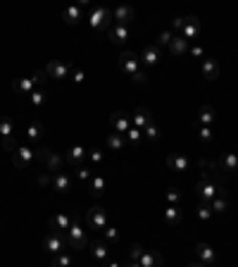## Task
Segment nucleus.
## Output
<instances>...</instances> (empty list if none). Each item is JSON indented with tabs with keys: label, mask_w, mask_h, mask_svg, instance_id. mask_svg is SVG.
I'll list each match as a JSON object with an SVG mask.
<instances>
[{
	"label": "nucleus",
	"mask_w": 238,
	"mask_h": 267,
	"mask_svg": "<svg viewBox=\"0 0 238 267\" xmlns=\"http://www.w3.org/2000/svg\"><path fill=\"white\" fill-rule=\"evenodd\" d=\"M62 236H64L67 248H72V251H89V236H86V232L76 222H72V227Z\"/></svg>",
	"instance_id": "1"
},
{
	"label": "nucleus",
	"mask_w": 238,
	"mask_h": 267,
	"mask_svg": "<svg viewBox=\"0 0 238 267\" xmlns=\"http://www.w3.org/2000/svg\"><path fill=\"white\" fill-rule=\"evenodd\" d=\"M34 153H36V160H41L43 162V170L46 172H50V174L62 172V158L57 155V153L50 151L48 146H36Z\"/></svg>",
	"instance_id": "2"
},
{
	"label": "nucleus",
	"mask_w": 238,
	"mask_h": 267,
	"mask_svg": "<svg viewBox=\"0 0 238 267\" xmlns=\"http://www.w3.org/2000/svg\"><path fill=\"white\" fill-rule=\"evenodd\" d=\"M14 134H17L14 119H12V117H7V115H3V117H0V136H3V146H5V151H10V153L17 151Z\"/></svg>",
	"instance_id": "3"
},
{
	"label": "nucleus",
	"mask_w": 238,
	"mask_h": 267,
	"mask_svg": "<svg viewBox=\"0 0 238 267\" xmlns=\"http://www.w3.org/2000/svg\"><path fill=\"white\" fill-rule=\"evenodd\" d=\"M217 193H219V186L212 179L200 177L196 181V196L200 198V203H212V200L217 198Z\"/></svg>",
	"instance_id": "4"
},
{
	"label": "nucleus",
	"mask_w": 238,
	"mask_h": 267,
	"mask_svg": "<svg viewBox=\"0 0 238 267\" xmlns=\"http://www.w3.org/2000/svg\"><path fill=\"white\" fill-rule=\"evenodd\" d=\"M43 251L48 255H57V253H64L67 251V243H64V236L57 232H50L46 234V239H43Z\"/></svg>",
	"instance_id": "5"
},
{
	"label": "nucleus",
	"mask_w": 238,
	"mask_h": 267,
	"mask_svg": "<svg viewBox=\"0 0 238 267\" xmlns=\"http://www.w3.org/2000/svg\"><path fill=\"white\" fill-rule=\"evenodd\" d=\"M110 19H112V12L105 10V7H95L91 10V17H89V24L93 31H102V29L110 27Z\"/></svg>",
	"instance_id": "6"
},
{
	"label": "nucleus",
	"mask_w": 238,
	"mask_h": 267,
	"mask_svg": "<svg viewBox=\"0 0 238 267\" xmlns=\"http://www.w3.org/2000/svg\"><path fill=\"white\" fill-rule=\"evenodd\" d=\"M34 160H36V153L31 151V148H27V146H19V148L12 153V165L17 170H29V167L34 165Z\"/></svg>",
	"instance_id": "7"
},
{
	"label": "nucleus",
	"mask_w": 238,
	"mask_h": 267,
	"mask_svg": "<svg viewBox=\"0 0 238 267\" xmlns=\"http://www.w3.org/2000/svg\"><path fill=\"white\" fill-rule=\"evenodd\" d=\"M110 127L115 129V134H122L124 136V134L134 127V124H131V115H126L124 110H117V112L110 115Z\"/></svg>",
	"instance_id": "8"
},
{
	"label": "nucleus",
	"mask_w": 238,
	"mask_h": 267,
	"mask_svg": "<svg viewBox=\"0 0 238 267\" xmlns=\"http://www.w3.org/2000/svg\"><path fill=\"white\" fill-rule=\"evenodd\" d=\"M119 69H122L124 74L134 76L136 72H141V60H138V55H134L131 50H124L119 55Z\"/></svg>",
	"instance_id": "9"
},
{
	"label": "nucleus",
	"mask_w": 238,
	"mask_h": 267,
	"mask_svg": "<svg viewBox=\"0 0 238 267\" xmlns=\"http://www.w3.org/2000/svg\"><path fill=\"white\" fill-rule=\"evenodd\" d=\"M48 76L50 79H67L69 74H72V65L64 60H50L48 62V67H46Z\"/></svg>",
	"instance_id": "10"
},
{
	"label": "nucleus",
	"mask_w": 238,
	"mask_h": 267,
	"mask_svg": "<svg viewBox=\"0 0 238 267\" xmlns=\"http://www.w3.org/2000/svg\"><path fill=\"white\" fill-rule=\"evenodd\" d=\"M86 219H89V224L93 227V229H100V232L110 224V222H107V210H105V208H100V206L91 208L89 215H86Z\"/></svg>",
	"instance_id": "11"
},
{
	"label": "nucleus",
	"mask_w": 238,
	"mask_h": 267,
	"mask_svg": "<svg viewBox=\"0 0 238 267\" xmlns=\"http://www.w3.org/2000/svg\"><path fill=\"white\" fill-rule=\"evenodd\" d=\"M72 186H74V179H72V174L69 172H55L53 174V191L57 193H69L72 191Z\"/></svg>",
	"instance_id": "12"
},
{
	"label": "nucleus",
	"mask_w": 238,
	"mask_h": 267,
	"mask_svg": "<svg viewBox=\"0 0 238 267\" xmlns=\"http://www.w3.org/2000/svg\"><path fill=\"white\" fill-rule=\"evenodd\" d=\"M196 255L205 267H214V262H217V253L210 243H196Z\"/></svg>",
	"instance_id": "13"
},
{
	"label": "nucleus",
	"mask_w": 238,
	"mask_h": 267,
	"mask_svg": "<svg viewBox=\"0 0 238 267\" xmlns=\"http://www.w3.org/2000/svg\"><path fill=\"white\" fill-rule=\"evenodd\" d=\"M150 122H153V112H150V110L145 108V105H138V108L134 110V115H131V124H134L136 129L143 131Z\"/></svg>",
	"instance_id": "14"
},
{
	"label": "nucleus",
	"mask_w": 238,
	"mask_h": 267,
	"mask_svg": "<svg viewBox=\"0 0 238 267\" xmlns=\"http://www.w3.org/2000/svg\"><path fill=\"white\" fill-rule=\"evenodd\" d=\"M89 160V151L83 148V146H72L67 151V155H64V162L72 165V167H79V165H83Z\"/></svg>",
	"instance_id": "15"
},
{
	"label": "nucleus",
	"mask_w": 238,
	"mask_h": 267,
	"mask_svg": "<svg viewBox=\"0 0 238 267\" xmlns=\"http://www.w3.org/2000/svg\"><path fill=\"white\" fill-rule=\"evenodd\" d=\"M89 253H91V258H93L95 262H100V265L110 260V246L105 241H93V243H89Z\"/></svg>",
	"instance_id": "16"
},
{
	"label": "nucleus",
	"mask_w": 238,
	"mask_h": 267,
	"mask_svg": "<svg viewBox=\"0 0 238 267\" xmlns=\"http://www.w3.org/2000/svg\"><path fill=\"white\" fill-rule=\"evenodd\" d=\"M112 17L117 19V24H119V27H129L131 22L136 19V10H134L131 5H119L115 12H112Z\"/></svg>",
	"instance_id": "17"
},
{
	"label": "nucleus",
	"mask_w": 238,
	"mask_h": 267,
	"mask_svg": "<svg viewBox=\"0 0 238 267\" xmlns=\"http://www.w3.org/2000/svg\"><path fill=\"white\" fill-rule=\"evenodd\" d=\"M160 57H162V53H160L157 46H145V48L141 50V55H138L141 65H145V67H155L157 62H160Z\"/></svg>",
	"instance_id": "18"
},
{
	"label": "nucleus",
	"mask_w": 238,
	"mask_h": 267,
	"mask_svg": "<svg viewBox=\"0 0 238 267\" xmlns=\"http://www.w3.org/2000/svg\"><path fill=\"white\" fill-rule=\"evenodd\" d=\"M72 222H74V217L72 215H64V213H57L50 217V232H57V234H64L72 227Z\"/></svg>",
	"instance_id": "19"
},
{
	"label": "nucleus",
	"mask_w": 238,
	"mask_h": 267,
	"mask_svg": "<svg viewBox=\"0 0 238 267\" xmlns=\"http://www.w3.org/2000/svg\"><path fill=\"white\" fill-rule=\"evenodd\" d=\"M200 74H203L205 81H217V79H219V65H217V60L205 57L203 65H200Z\"/></svg>",
	"instance_id": "20"
},
{
	"label": "nucleus",
	"mask_w": 238,
	"mask_h": 267,
	"mask_svg": "<svg viewBox=\"0 0 238 267\" xmlns=\"http://www.w3.org/2000/svg\"><path fill=\"white\" fill-rule=\"evenodd\" d=\"M214 119H217V110L212 108V105H203V108L198 110V115H196L198 127H212Z\"/></svg>",
	"instance_id": "21"
},
{
	"label": "nucleus",
	"mask_w": 238,
	"mask_h": 267,
	"mask_svg": "<svg viewBox=\"0 0 238 267\" xmlns=\"http://www.w3.org/2000/svg\"><path fill=\"white\" fill-rule=\"evenodd\" d=\"M83 10H89V3H76V5H69L62 14V19L67 22V24H76V22L83 17Z\"/></svg>",
	"instance_id": "22"
},
{
	"label": "nucleus",
	"mask_w": 238,
	"mask_h": 267,
	"mask_svg": "<svg viewBox=\"0 0 238 267\" xmlns=\"http://www.w3.org/2000/svg\"><path fill=\"white\" fill-rule=\"evenodd\" d=\"M107 38H110V43H115V46H124V43L131 38V29L117 24L115 29H110L107 31Z\"/></svg>",
	"instance_id": "23"
},
{
	"label": "nucleus",
	"mask_w": 238,
	"mask_h": 267,
	"mask_svg": "<svg viewBox=\"0 0 238 267\" xmlns=\"http://www.w3.org/2000/svg\"><path fill=\"white\" fill-rule=\"evenodd\" d=\"M167 165H169V170H174V172H188L193 162H190V158L181 155V153H171L169 158H167Z\"/></svg>",
	"instance_id": "24"
},
{
	"label": "nucleus",
	"mask_w": 238,
	"mask_h": 267,
	"mask_svg": "<svg viewBox=\"0 0 238 267\" xmlns=\"http://www.w3.org/2000/svg\"><path fill=\"white\" fill-rule=\"evenodd\" d=\"M214 165L222 172H238V155L236 153H224L219 160H214Z\"/></svg>",
	"instance_id": "25"
},
{
	"label": "nucleus",
	"mask_w": 238,
	"mask_h": 267,
	"mask_svg": "<svg viewBox=\"0 0 238 267\" xmlns=\"http://www.w3.org/2000/svg\"><path fill=\"white\" fill-rule=\"evenodd\" d=\"M162 219L167 227H177L181 224V219H184V213L179 210V206H167L162 210Z\"/></svg>",
	"instance_id": "26"
},
{
	"label": "nucleus",
	"mask_w": 238,
	"mask_h": 267,
	"mask_svg": "<svg viewBox=\"0 0 238 267\" xmlns=\"http://www.w3.org/2000/svg\"><path fill=\"white\" fill-rule=\"evenodd\" d=\"M86 189H89V193L93 198H100L102 193H105V189H107V181H105V177H100V174H93V179L86 184Z\"/></svg>",
	"instance_id": "27"
},
{
	"label": "nucleus",
	"mask_w": 238,
	"mask_h": 267,
	"mask_svg": "<svg viewBox=\"0 0 238 267\" xmlns=\"http://www.w3.org/2000/svg\"><path fill=\"white\" fill-rule=\"evenodd\" d=\"M198 34H200V19H198V17H186L181 36H184L186 41H190V38H198Z\"/></svg>",
	"instance_id": "28"
},
{
	"label": "nucleus",
	"mask_w": 238,
	"mask_h": 267,
	"mask_svg": "<svg viewBox=\"0 0 238 267\" xmlns=\"http://www.w3.org/2000/svg\"><path fill=\"white\" fill-rule=\"evenodd\" d=\"M138 262H141V267H162L164 258H162V253H157V251H145Z\"/></svg>",
	"instance_id": "29"
},
{
	"label": "nucleus",
	"mask_w": 238,
	"mask_h": 267,
	"mask_svg": "<svg viewBox=\"0 0 238 267\" xmlns=\"http://www.w3.org/2000/svg\"><path fill=\"white\" fill-rule=\"evenodd\" d=\"M34 81H31V76L29 79H17V81L12 84V91L17 93V96H31L34 93Z\"/></svg>",
	"instance_id": "30"
},
{
	"label": "nucleus",
	"mask_w": 238,
	"mask_h": 267,
	"mask_svg": "<svg viewBox=\"0 0 238 267\" xmlns=\"http://www.w3.org/2000/svg\"><path fill=\"white\" fill-rule=\"evenodd\" d=\"M190 50L188 41H186L184 36H174V41L169 43V53L171 55H177V57H181V55H186Z\"/></svg>",
	"instance_id": "31"
},
{
	"label": "nucleus",
	"mask_w": 238,
	"mask_h": 267,
	"mask_svg": "<svg viewBox=\"0 0 238 267\" xmlns=\"http://www.w3.org/2000/svg\"><path fill=\"white\" fill-rule=\"evenodd\" d=\"M212 206V213H217V215H224V213H229V196H217V198L210 203Z\"/></svg>",
	"instance_id": "32"
},
{
	"label": "nucleus",
	"mask_w": 238,
	"mask_h": 267,
	"mask_svg": "<svg viewBox=\"0 0 238 267\" xmlns=\"http://www.w3.org/2000/svg\"><path fill=\"white\" fill-rule=\"evenodd\" d=\"M124 138H126V143L129 146H134V148H138V146L143 143V131L141 129H136V127H131L129 131H126V134H124Z\"/></svg>",
	"instance_id": "33"
},
{
	"label": "nucleus",
	"mask_w": 238,
	"mask_h": 267,
	"mask_svg": "<svg viewBox=\"0 0 238 267\" xmlns=\"http://www.w3.org/2000/svg\"><path fill=\"white\" fill-rule=\"evenodd\" d=\"M196 127V136L200 138V143L210 146L212 141H214V134H212V127H198V124H193Z\"/></svg>",
	"instance_id": "34"
},
{
	"label": "nucleus",
	"mask_w": 238,
	"mask_h": 267,
	"mask_svg": "<svg viewBox=\"0 0 238 267\" xmlns=\"http://www.w3.org/2000/svg\"><path fill=\"white\" fill-rule=\"evenodd\" d=\"M24 134H27V138L29 141H41V134H43V124L41 122H31L27 127V129H24Z\"/></svg>",
	"instance_id": "35"
},
{
	"label": "nucleus",
	"mask_w": 238,
	"mask_h": 267,
	"mask_svg": "<svg viewBox=\"0 0 238 267\" xmlns=\"http://www.w3.org/2000/svg\"><path fill=\"white\" fill-rule=\"evenodd\" d=\"M107 148L110 151H124L126 148V138L122 134H110L107 136Z\"/></svg>",
	"instance_id": "36"
},
{
	"label": "nucleus",
	"mask_w": 238,
	"mask_h": 267,
	"mask_svg": "<svg viewBox=\"0 0 238 267\" xmlns=\"http://www.w3.org/2000/svg\"><path fill=\"white\" fill-rule=\"evenodd\" d=\"M74 177H76V181L89 184L91 179H93V170H91V167H86V165H79V167H74Z\"/></svg>",
	"instance_id": "37"
},
{
	"label": "nucleus",
	"mask_w": 238,
	"mask_h": 267,
	"mask_svg": "<svg viewBox=\"0 0 238 267\" xmlns=\"http://www.w3.org/2000/svg\"><path fill=\"white\" fill-rule=\"evenodd\" d=\"M50 265L53 267H72L74 265V258L64 251V253H57V255H53V260H50Z\"/></svg>",
	"instance_id": "38"
},
{
	"label": "nucleus",
	"mask_w": 238,
	"mask_h": 267,
	"mask_svg": "<svg viewBox=\"0 0 238 267\" xmlns=\"http://www.w3.org/2000/svg\"><path fill=\"white\" fill-rule=\"evenodd\" d=\"M29 100H31V108L38 110V108H43V105H46L48 96H46V91H43V89H34V93L29 96Z\"/></svg>",
	"instance_id": "39"
},
{
	"label": "nucleus",
	"mask_w": 238,
	"mask_h": 267,
	"mask_svg": "<svg viewBox=\"0 0 238 267\" xmlns=\"http://www.w3.org/2000/svg\"><path fill=\"white\" fill-rule=\"evenodd\" d=\"M196 215H198V219H200L203 224H207L214 213H212V206H210V203H200V206H198V210H196Z\"/></svg>",
	"instance_id": "40"
},
{
	"label": "nucleus",
	"mask_w": 238,
	"mask_h": 267,
	"mask_svg": "<svg viewBox=\"0 0 238 267\" xmlns=\"http://www.w3.org/2000/svg\"><path fill=\"white\" fill-rule=\"evenodd\" d=\"M102 234H105V243H107V246H112V243H117V241H119V232H117V227H112V224L105 227V229H102Z\"/></svg>",
	"instance_id": "41"
},
{
	"label": "nucleus",
	"mask_w": 238,
	"mask_h": 267,
	"mask_svg": "<svg viewBox=\"0 0 238 267\" xmlns=\"http://www.w3.org/2000/svg\"><path fill=\"white\" fill-rule=\"evenodd\" d=\"M143 136L148 138V141H160V127L155 122H150L145 129H143Z\"/></svg>",
	"instance_id": "42"
},
{
	"label": "nucleus",
	"mask_w": 238,
	"mask_h": 267,
	"mask_svg": "<svg viewBox=\"0 0 238 267\" xmlns=\"http://www.w3.org/2000/svg\"><path fill=\"white\" fill-rule=\"evenodd\" d=\"M174 36H177V34H174L171 29H164L162 34L157 36V43H155V46H157V48H160V46H167V48H169V43L174 41Z\"/></svg>",
	"instance_id": "43"
},
{
	"label": "nucleus",
	"mask_w": 238,
	"mask_h": 267,
	"mask_svg": "<svg viewBox=\"0 0 238 267\" xmlns=\"http://www.w3.org/2000/svg\"><path fill=\"white\" fill-rule=\"evenodd\" d=\"M143 253H145V248L141 246V243H131V248H129V260L131 262H138L143 258Z\"/></svg>",
	"instance_id": "44"
},
{
	"label": "nucleus",
	"mask_w": 238,
	"mask_h": 267,
	"mask_svg": "<svg viewBox=\"0 0 238 267\" xmlns=\"http://www.w3.org/2000/svg\"><path fill=\"white\" fill-rule=\"evenodd\" d=\"M46 79H50L46 69H36V72H34V76H31V81H34V86H36V89H43V84H46Z\"/></svg>",
	"instance_id": "45"
},
{
	"label": "nucleus",
	"mask_w": 238,
	"mask_h": 267,
	"mask_svg": "<svg viewBox=\"0 0 238 267\" xmlns=\"http://www.w3.org/2000/svg\"><path fill=\"white\" fill-rule=\"evenodd\" d=\"M36 184L38 186H53V174L46 170H41L38 174H36Z\"/></svg>",
	"instance_id": "46"
},
{
	"label": "nucleus",
	"mask_w": 238,
	"mask_h": 267,
	"mask_svg": "<svg viewBox=\"0 0 238 267\" xmlns=\"http://www.w3.org/2000/svg\"><path fill=\"white\" fill-rule=\"evenodd\" d=\"M167 200H169V206H179V200H181V191H179L177 186H169V189H167Z\"/></svg>",
	"instance_id": "47"
},
{
	"label": "nucleus",
	"mask_w": 238,
	"mask_h": 267,
	"mask_svg": "<svg viewBox=\"0 0 238 267\" xmlns=\"http://www.w3.org/2000/svg\"><path fill=\"white\" fill-rule=\"evenodd\" d=\"M89 160H91V165H100L102 160H105V153H102L100 148H91V151H89Z\"/></svg>",
	"instance_id": "48"
},
{
	"label": "nucleus",
	"mask_w": 238,
	"mask_h": 267,
	"mask_svg": "<svg viewBox=\"0 0 238 267\" xmlns=\"http://www.w3.org/2000/svg\"><path fill=\"white\" fill-rule=\"evenodd\" d=\"M184 24H186V17H174V19H171V31H174L177 36H181Z\"/></svg>",
	"instance_id": "49"
},
{
	"label": "nucleus",
	"mask_w": 238,
	"mask_h": 267,
	"mask_svg": "<svg viewBox=\"0 0 238 267\" xmlns=\"http://www.w3.org/2000/svg\"><path fill=\"white\" fill-rule=\"evenodd\" d=\"M131 81H134V84H145V81H148V72H145V69L136 72V74L131 76Z\"/></svg>",
	"instance_id": "50"
},
{
	"label": "nucleus",
	"mask_w": 238,
	"mask_h": 267,
	"mask_svg": "<svg viewBox=\"0 0 238 267\" xmlns=\"http://www.w3.org/2000/svg\"><path fill=\"white\" fill-rule=\"evenodd\" d=\"M69 76H72V81H74V84H81L83 79H86L83 69H72V74H69Z\"/></svg>",
	"instance_id": "51"
},
{
	"label": "nucleus",
	"mask_w": 238,
	"mask_h": 267,
	"mask_svg": "<svg viewBox=\"0 0 238 267\" xmlns=\"http://www.w3.org/2000/svg\"><path fill=\"white\" fill-rule=\"evenodd\" d=\"M188 53H190V55H193V57H205V50H203V48H200V46H193V48H190V50H188Z\"/></svg>",
	"instance_id": "52"
},
{
	"label": "nucleus",
	"mask_w": 238,
	"mask_h": 267,
	"mask_svg": "<svg viewBox=\"0 0 238 267\" xmlns=\"http://www.w3.org/2000/svg\"><path fill=\"white\" fill-rule=\"evenodd\" d=\"M102 267H122V262H112V260H107V262H102Z\"/></svg>",
	"instance_id": "53"
},
{
	"label": "nucleus",
	"mask_w": 238,
	"mask_h": 267,
	"mask_svg": "<svg viewBox=\"0 0 238 267\" xmlns=\"http://www.w3.org/2000/svg\"><path fill=\"white\" fill-rule=\"evenodd\" d=\"M122 267H141V262H131V260H126V262H122Z\"/></svg>",
	"instance_id": "54"
},
{
	"label": "nucleus",
	"mask_w": 238,
	"mask_h": 267,
	"mask_svg": "<svg viewBox=\"0 0 238 267\" xmlns=\"http://www.w3.org/2000/svg\"><path fill=\"white\" fill-rule=\"evenodd\" d=\"M188 267H205L203 262H193V265H188Z\"/></svg>",
	"instance_id": "55"
},
{
	"label": "nucleus",
	"mask_w": 238,
	"mask_h": 267,
	"mask_svg": "<svg viewBox=\"0 0 238 267\" xmlns=\"http://www.w3.org/2000/svg\"><path fill=\"white\" fill-rule=\"evenodd\" d=\"M236 174H238V172H236Z\"/></svg>",
	"instance_id": "56"
}]
</instances>
